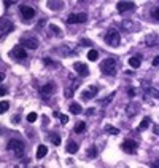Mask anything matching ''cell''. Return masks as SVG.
Masks as SVG:
<instances>
[{
  "mask_svg": "<svg viewBox=\"0 0 159 168\" xmlns=\"http://www.w3.org/2000/svg\"><path fill=\"white\" fill-rule=\"evenodd\" d=\"M100 71L105 75H115L116 74V59L115 58H107L100 63Z\"/></svg>",
  "mask_w": 159,
  "mask_h": 168,
  "instance_id": "obj_1",
  "label": "cell"
},
{
  "mask_svg": "<svg viewBox=\"0 0 159 168\" xmlns=\"http://www.w3.org/2000/svg\"><path fill=\"white\" fill-rule=\"evenodd\" d=\"M21 43H22V47L30 48V50H37V48H38V38L33 37V35H30V32H27L26 35H22Z\"/></svg>",
  "mask_w": 159,
  "mask_h": 168,
  "instance_id": "obj_2",
  "label": "cell"
},
{
  "mask_svg": "<svg viewBox=\"0 0 159 168\" xmlns=\"http://www.w3.org/2000/svg\"><path fill=\"white\" fill-rule=\"evenodd\" d=\"M105 43L110 45V47H118L121 43V37H119V34L115 29H110L105 34Z\"/></svg>",
  "mask_w": 159,
  "mask_h": 168,
  "instance_id": "obj_3",
  "label": "cell"
},
{
  "mask_svg": "<svg viewBox=\"0 0 159 168\" xmlns=\"http://www.w3.org/2000/svg\"><path fill=\"white\" fill-rule=\"evenodd\" d=\"M8 150H11L14 155L21 157L22 154H24V144H22L21 141H18V139H11V141L8 143Z\"/></svg>",
  "mask_w": 159,
  "mask_h": 168,
  "instance_id": "obj_4",
  "label": "cell"
},
{
  "mask_svg": "<svg viewBox=\"0 0 159 168\" xmlns=\"http://www.w3.org/2000/svg\"><path fill=\"white\" fill-rule=\"evenodd\" d=\"M86 19H88L86 13H72L67 18V22L69 24H81V22H86Z\"/></svg>",
  "mask_w": 159,
  "mask_h": 168,
  "instance_id": "obj_5",
  "label": "cell"
},
{
  "mask_svg": "<svg viewBox=\"0 0 159 168\" xmlns=\"http://www.w3.org/2000/svg\"><path fill=\"white\" fill-rule=\"evenodd\" d=\"M121 147H123V150L126 154H135L137 152V143H135L134 139H126Z\"/></svg>",
  "mask_w": 159,
  "mask_h": 168,
  "instance_id": "obj_6",
  "label": "cell"
},
{
  "mask_svg": "<svg viewBox=\"0 0 159 168\" xmlns=\"http://www.w3.org/2000/svg\"><path fill=\"white\" fill-rule=\"evenodd\" d=\"M19 13H21V16L24 19H32L33 16H35V8H32V7H29V5H22V7L19 8Z\"/></svg>",
  "mask_w": 159,
  "mask_h": 168,
  "instance_id": "obj_7",
  "label": "cell"
},
{
  "mask_svg": "<svg viewBox=\"0 0 159 168\" xmlns=\"http://www.w3.org/2000/svg\"><path fill=\"white\" fill-rule=\"evenodd\" d=\"M10 54H11V58H14V59H26V58H27L26 50H24V47H21V45L14 47V48L10 51Z\"/></svg>",
  "mask_w": 159,
  "mask_h": 168,
  "instance_id": "obj_8",
  "label": "cell"
},
{
  "mask_svg": "<svg viewBox=\"0 0 159 168\" xmlns=\"http://www.w3.org/2000/svg\"><path fill=\"white\" fill-rule=\"evenodd\" d=\"M99 93V88H97V85H89L86 90L83 91V99L84 101H88V99H92V98H95V94Z\"/></svg>",
  "mask_w": 159,
  "mask_h": 168,
  "instance_id": "obj_9",
  "label": "cell"
},
{
  "mask_svg": "<svg viewBox=\"0 0 159 168\" xmlns=\"http://www.w3.org/2000/svg\"><path fill=\"white\" fill-rule=\"evenodd\" d=\"M73 69H75V72H78L80 77H88L89 75V67L86 64H83V63H75L73 64Z\"/></svg>",
  "mask_w": 159,
  "mask_h": 168,
  "instance_id": "obj_10",
  "label": "cell"
},
{
  "mask_svg": "<svg viewBox=\"0 0 159 168\" xmlns=\"http://www.w3.org/2000/svg\"><path fill=\"white\" fill-rule=\"evenodd\" d=\"M116 8H118L119 13H124V11L134 10V8H135V3H134V2H118Z\"/></svg>",
  "mask_w": 159,
  "mask_h": 168,
  "instance_id": "obj_11",
  "label": "cell"
},
{
  "mask_svg": "<svg viewBox=\"0 0 159 168\" xmlns=\"http://www.w3.org/2000/svg\"><path fill=\"white\" fill-rule=\"evenodd\" d=\"M140 110V104L139 103H130V104H127V107H126V114L129 115V117H132V115H135L137 112Z\"/></svg>",
  "mask_w": 159,
  "mask_h": 168,
  "instance_id": "obj_12",
  "label": "cell"
},
{
  "mask_svg": "<svg viewBox=\"0 0 159 168\" xmlns=\"http://www.w3.org/2000/svg\"><path fill=\"white\" fill-rule=\"evenodd\" d=\"M121 26H123V29H124V31H129V32H132V31H137L139 27H140L139 24H134V22L130 21V19L123 21V22H121Z\"/></svg>",
  "mask_w": 159,
  "mask_h": 168,
  "instance_id": "obj_13",
  "label": "cell"
},
{
  "mask_svg": "<svg viewBox=\"0 0 159 168\" xmlns=\"http://www.w3.org/2000/svg\"><path fill=\"white\" fill-rule=\"evenodd\" d=\"M145 42L150 45V47H156V45L159 43V35H156V34H150V35L145 37Z\"/></svg>",
  "mask_w": 159,
  "mask_h": 168,
  "instance_id": "obj_14",
  "label": "cell"
},
{
  "mask_svg": "<svg viewBox=\"0 0 159 168\" xmlns=\"http://www.w3.org/2000/svg\"><path fill=\"white\" fill-rule=\"evenodd\" d=\"M46 154H48V147L45 144H40L38 149H37V159H43Z\"/></svg>",
  "mask_w": 159,
  "mask_h": 168,
  "instance_id": "obj_15",
  "label": "cell"
},
{
  "mask_svg": "<svg viewBox=\"0 0 159 168\" xmlns=\"http://www.w3.org/2000/svg\"><path fill=\"white\" fill-rule=\"evenodd\" d=\"M129 64H130V67H134V69H139L140 64H142L140 56H132V58L129 59Z\"/></svg>",
  "mask_w": 159,
  "mask_h": 168,
  "instance_id": "obj_16",
  "label": "cell"
},
{
  "mask_svg": "<svg viewBox=\"0 0 159 168\" xmlns=\"http://www.w3.org/2000/svg\"><path fill=\"white\" fill-rule=\"evenodd\" d=\"M46 5H48V8H51V10H61L62 7H64V2H54V0H49Z\"/></svg>",
  "mask_w": 159,
  "mask_h": 168,
  "instance_id": "obj_17",
  "label": "cell"
},
{
  "mask_svg": "<svg viewBox=\"0 0 159 168\" xmlns=\"http://www.w3.org/2000/svg\"><path fill=\"white\" fill-rule=\"evenodd\" d=\"M76 150H78V144L76 143H73V141L67 143V152L69 154H76Z\"/></svg>",
  "mask_w": 159,
  "mask_h": 168,
  "instance_id": "obj_18",
  "label": "cell"
},
{
  "mask_svg": "<svg viewBox=\"0 0 159 168\" xmlns=\"http://www.w3.org/2000/svg\"><path fill=\"white\" fill-rule=\"evenodd\" d=\"M54 91V83H46L45 87H42V94H49V93H53Z\"/></svg>",
  "mask_w": 159,
  "mask_h": 168,
  "instance_id": "obj_19",
  "label": "cell"
},
{
  "mask_svg": "<svg viewBox=\"0 0 159 168\" xmlns=\"http://www.w3.org/2000/svg\"><path fill=\"white\" fill-rule=\"evenodd\" d=\"M81 106H80L78 103H72L70 104V112L72 114H75V115H78V114H81Z\"/></svg>",
  "mask_w": 159,
  "mask_h": 168,
  "instance_id": "obj_20",
  "label": "cell"
},
{
  "mask_svg": "<svg viewBox=\"0 0 159 168\" xmlns=\"http://www.w3.org/2000/svg\"><path fill=\"white\" fill-rule=\"evenodd\" d=\"M150 123H151V120H150V117H145L143 120L140 122V125H139V130L140 131H143V130H146V128L150 127Z\"/></svg>",
  "mask_w": 159,
  "mask_h": 168,
  "instance_id": "obj_21",
  "label": "cell"
},
{
  "mask_svg": "<svg viewBox=\"0 0 159 168\" xmlns=\"http://www.w3.org/2000/svg\"><path fill=\"white\" fill-rule=\"evenodd\" d=\"M97 58H99L97 50H89V51H88V59L89 61H97Z\"/></svg>",
  "mask_w": 159,
  "mask_h": 168,
  "instance_id": "obj_22",
  "label": "cell"
},
{
  "mask_svg": "<svg viewBox=\"0 0 159 168\" xmlns=\"http://www.w3.org/2000/svg\"><path fill=\"white\" fill-rule=\"evenodd\" d=\"M10 109V103L8 101H0V114H5Z\"/></svg>",
  "mask_w": 159,
  "mask_h": 168,
  "instance_id": "obj_23",
  "label": "cell"
},
{
  "mask_svg": "<svg viewBox=\"0 0 159 168\" xmlns=\"http://www.w3.org/2000/svg\"><path fill=\"white\" fill-rule=\"evenodd\" d=\"M84 130H86V123L84 122H78L75 125V133H83Z\"/></svg>",
  "mask_w": 159,
  "mask_h": 168,
  "instance_id": "obj_24",
  "label": "cell"
},
{
  "mask_svg": "<svg viewBox=\"0 0 159 168\" xmlns=\"http://www.w3.org/2000/svg\"><path fill=\"white\" fill-rule=\"evenodd\" d=\"M49 139H51V143H53L54 146H59V144H61V136H58L56 133L49 134Z\"/></svg>",
  "mask_w": 159,
  "mask_h": 168,
  "instance_id": "obj_25",
  "label": "cell"
},
{
  "mask_svg": "<svg viewBox=\"0 0 159 168\" xmlns=\"http://www.w3.org/2000/svg\"><path fill=\"white\" fill-rule=\"evenodd\" d=\"M97 155V147L95 146H91L89 150H88V157H91V159H94V157Z\"/></svg>",
  "mask_w": 159,
  "mask_h": 168,
  "instance_id": "obj_26",
  "label": "cell"
},
{
  "mask_svg": "<svg viewBox=\"0 0 159 168\" xmlns=\"http://www.w3.org/2000/svg\"><path fill=\"white\" fill-rule=\"evenodd\" d=\"M54 117H58L62 123H67V122H69V117L64 115V114H59V112H54Z\"/></svg>",
  "mask_w": 159,
  "mask_h": 168,
  "instance_id": "obj_27",
  "label": "cell"
},
{
  "mask_svg": "<svg viewBox=\"0 0 159 168\" xmlns=\"http://www.w3.org/2000/svg\"><path fill=\"white\" fill-rule=\"evenodd\" d=\"M151 16H153L154 21H159V7H154L151 10Z\"/></svg>",
  "mask_w": 159,
  "mask_h": 168,
  "instance_id": "obj_28",
  "label": "cell"
},
{
  "mask_svg": "<svg viewBox=\"0 0 159 168\" xmlns=\"http://www.w3.org/2000/svg\"><path fill=\"white\" fill-rule=\"evenodd\" d=\"M48 29H49V31H53L56 35H61V34H62V31L59 29L58 26H54V24H49V26H48Z\"/></svg>",
  "mask_w": 159,
  "mask_h": 168,
  "instance_id": "obj_29",
  "label": "cell"
},
{
  "mask_svg": "<svg viewBox=\"0 0 159 168\" xmlns=\"http://www.w3.org/2000/svg\"><path fill=\"white\" fill-rule=\"evenodd\" d=\"M105 131H107V133H111V134H118V133H119V130H118V128H115V127H110V125H107V127H105Z\"/></svg>",
  "mask_w": 159,
  "mask_h": 168,
  "instance_id": "obj_30",
  "label": "cell"
},
{
  "mask_svg": "<svg viewBox=\"0 0 159 168\" xmlns=\"http://www.w3.org/2000/svg\"><path fill=\"white\" fill-rule=\"evenodd\" d=\"M37 119H38V115L35 114V112H30V114L27 115V122H30V123H32V122H35Z\"/></svg>",
  "mask_w": 159,
  "mask_h": 168,
  "instance_id": "obj_31",
  "label": "cell"
},
{
  "mask_svg": "<svg viewBox=\"0 0 159 168\" xmlns=\"http://www.w3.org/2000/svg\"><path fill=\"white\" fill-rule=\"evenodd\" d=\"M153 66H156V67L159 66V54L154 56V59H153Z\"/></svg>",
  "mask_w": 159,
  "mask_h": 168,
  "instance_id": "obj_32",
  "label": "cell"
},
{
  "mask_svg": "<svg viewBox=\"0 0 159 168\" xmlns=\"http://www.w3.org/2000/svg\"><path fill=\"white\" fill-rule=\"evenodd\" d=\"M8 91H7V88H3V87H0V96H5Z\"/></svg>",
  "mask_w": 159,
  "mask_h": 168,
  "instance_id": "obj_33",
  "label": "cell"
},
{
  "mask_svg": "<svg viewBox=\"0 0 159 168\" xmlns=\"http://www.w3.org/2000/svg\"><path fill=\"white\" fill-rule=\"evenodd\" d=\"M88 114H89V115H92V114H94V109H92V107H89V109H88Z\"/></svg>",
  "mask_w": 159,
  "mask_h": 168,
  "instance_id": "obj_34",
  "label": "cell"
},
{
  "mask_svg": "<svg viewBox=\"0 0 159 168\" xmlns=\"http://www.w3.org/2000/svg\"><path fill=\"white\" fill-rule=\"evenodd\" d=\"M129 94L130 96H135V90H129Z\"/></svg>",
  "mask_w": 159,
  "mask_h": 168,
  "instance_id": "obj_35",
  "label": "cell"
},
{
  "mask_svg": "<svg viewBox=\"0 0 159 168\" xmlns=\"http://www.w3.org/2000/svg\"><path fill=\"white\" fill-rule=\"evenodd\" d=\"M3 35H5V31H3V29H2V27H0V38H2V37H3Z\"/></svg>",
  "mask_w": 159,
  "mask_h": 168,
  "instance_id": "obj_36",
  "label": "cell"
},
{
  "mask_svg": "<svg viewBox=\"0 0 159 168\" xmlns=\"http://www.w3.org/2000/svg\"><path fill=\"white\" fill-rule=\"evenodd\" d=\"M81 43H83V45H91V42H89V40H81Z\"/></svg>",
  "mask_w": 159,
  "mask_h": 168,
  "instance_id": "obj_37",
  "label": "cell"
},
{
  "mask_svg": "<svg viewBox=\"0 0 159 168\" xmlns=\"http://www.w3.org/2000/svg\"><path fill=\"white\" fill-rule=\"evenodd\" d=\"M151 166H159V160H156L154 163H151Z\"/></svg>",
  "mask_w": 159,
  "mask_h": 168,
  "instance_id": "obj_38",
  "label": "cell"
},
{
  "mask_svg": "<svg viewBox=\"0 0 159 168\" xmlns=\"http://www.w3.org/2000/svg\"><path fill=\"white\" fill-rule=\"evenodd\" d=\"M3 78H5V75H3V74H0V80H3Z\"/></svg>",
  "mask_w": 159,
  "mask_h": 168,
  "instance_id": "obj_39",
  "label": "cell"
}]
</instances>
